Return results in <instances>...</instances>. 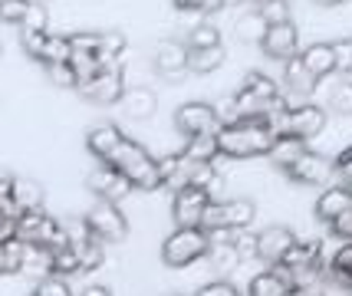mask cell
<instances>
[{
    "label": "cell",
    "mask_w": 352,
    "mask_h": 296,
    "mask_svg": "<svg viewBox=\"0 0 352 296\" xmlns=\"http://www.w3.org/2000/svg\"><path fill=\"white\" fill-rule=\"evenodd\" d=\"M155 106H158V99H155V93L152 89H125V95H122V109H125V115L129 119H148L155 112Z\"/></svg>",
    "instance_id": "obj_24"
},
{
    "label": "cell",
    "mask_w": 352,
    "mask_h": 296,
    "mask_svg": "<svg viewBox=\"0 0 352 296\" xmlns=\"http://www.w3.org/2000/svg\"><path fill=\"white\" fill-rule=\"evenodd\" d=\"M224 3H228V7H230V3H244V0H224Z\"/></svg>",
    "instance_id": "obj_55"
},
{
    "label": "cell",
    "mask_w": 352,
    "mask_h": 296,
    "mask_svg": "<svg viewBox=\"0 0 352 296\" xmlns=\"http://www.w3.org/2000/svg\"><path fill=\"white\" fill-rule=\"evenodd\" d=\"M188 49H208V47H221V33H217L214 23H198L188 30V40H184Z\"/></svg>",
    "instance_id": "obj_32"
},
{
    "label": "cell",
    "mask_w": 352,
    "mask_h": 296,
    "mask_svg": "<svg viewBox=\"0 0 352 296\" xmlns=\"http://www.w3.org/2000/svg\"><path fill=\"white\" fill-rule=\"evenodd\" d=\"M165 296H182V293H165Z\"/></svg>",
    "instance_id": "obj_56"
},
{
    "label": "cell",
    "mask_w": 352,
    "mask_h": 296,
    "mask_svg": "<svg viewBox=\"0 0 352 296\" xmlns=\"http://www.w3.org/2000/svg\"><path fill=\"white\" fill-rule=\"evenodd\" d=\"M296 244V234H293L290 227H283V224H270L267 231L257 234V260H263L267 266H276L283 257H287V250Z\"/></svg>",
    "instance_id": "obj_16"
},
{
    "label": "cell",
    "mask_w": 352,
    "mask_h": 296,
    "mask_svg": "<svg viewBox=\"0 0 352 296\" xmlns=\"http://www.w3.org/2000/svg\"><path fill=\"white\" fill-rule=\"evenodd\" d=\"M326 122H329V112L322 109V106L303 102V106H293V109H287L283 115H276L274 128H276V135H290V139L309 141L326 128Z\"/></svg>",
    "instance_id": "obj_7"
},
{
    "label": "cell",
    "mask_w": 352,
    "mask_h": 296,
    "mask_svg": "<svg viewBox=\"0 0 352 296\" xmlns=\"http://www.w3.org/2000/svg\"><path fill=\"white\" fill-rule=\"evenodd\" d=\"M221 62H224V47L188 49V69H191V73H198V76H208V73H214Z\"/></svg>",
    "instance_id": "obj_28"
},
{
    "label": "cell",
    "mask_w": 352,
    "mask_h": 296,
    "mask_svg": "<svg viewBox=\"0 0 352 296\" xmlns=\"http://www.w3.org/2000/svg\"><path fill=\"white\" fill-rule=\"evenodd\" d=\"M102 165H112L116 172L122 174L135 191H158L162 187V174H158V158L148 155V148H142L138 141L122 139L112 155L102 161Z\"/></svg>",
    "instance_id": "obj_2"
},
{
    "label": "cell",
    "mask_w": 352,
    "mask_h": 296,
    "mask_svg": "<svg viewBox=\"0 0 352 296\" xmlns=\"http://www.w3.org/2000/svg\"><path fill=\"white\" fill-rule=\"evenodd\" d=\"M276 270L290 280V286L316 283L322 277V244L320 240H296L287 257L276 264Z\"/></svg>",
    "instance_id": "obj_5"
},
{
    "label": "cell",
    "mask_w": 352,
    "mask_h": 296,
    "mask_svg": "<svg viewBox=\"0 0 352 296\" xmlns=\"http://www.w3.org/2000/svg\"><path fill=\"white\" fill-rule=\"evenodd\" d=\"M241 89L250 93L254 99H261V102H276V99H280V86H276L267 73H257V69H254V73H247L244 82H241Z\"/></svg>",
    "instance_id": "obj_27"
},
{
    "label": "cell",
    "mask_w": 352,
    "mask_h": 296,
    "mask_svg": "<svg viewBox=\"0 0 352 296\" xmlns=\"http://www.w3.org/2000/svg\"><path fill=\"white\" fill-rule=\"evenodd\" d=\"M257 218V207L247 198H230V201H211L201 220V231H247Z\"/></svg>",
    "instance_id": "obj_6"
},
{
    "label": "cell",
    "mask_w": 352,
    "mask_h": 296,
    "mask_svg": "<svg viewBox=\"0 0 352 296\" xmlns=\"http://www.w3.org/2000/svg\"><path fill=\"white\" fill-rule=\"evenodd\" d=\"M287 3H290V0H287Z\"/></svg>",
    "instance_id": "obj_59"
},
{
    "label": "cell",
    "mask_w": 352,
    "mask_h": 296,
    "mask_svg": "<svg viewBox=\"0 0 352 296\" xmlns=\"http://www.w3.org/2000/svg\"><path fill=\"white\" fill-rule=\"evenodd\" d=\"M329 231H333V237H339L342 244H352V207L342 214V218H336L329 224Z\"/></svg>",
    "instance_id": "obj_44"
},
{
    "label": "cell",
    "mask_w": 352,
    "mask_h": 296,
    "mask_svg": "<svg viewBox=\"0 0 352 296\" xmlns=\"http://www.w3.org/2000/svg\"><path fill=\"white\" fill-rule=\"evenodd\" d=\"M336 178H339V185L352 191V161L349 165H342V168H336Z\"/></svg>",
    "instance_id": "obj_48"
},
{
    "label": "cell",
    "mask_w": 352,
    "mask_h": 296,
    "mask_svg": "<svg viewBox=\"0 0 352 296\" xmlns=\"http://www.w3.org/2000/svg\"><path fill=\"white\" fill-rule=\"evenodd\" d=\"M73 56V43H69V36H56V33H50L43 43V53H40V62L43 66H53V62H69Z\"/></svg>",
    "instance_id": "obj_30"
},
{
    "label": "cell",
    "mask_w": 352,
    "mask_h": 296,
    "mask_svg": "<svg viewBox=\"0 0 352 296\" xmlns=\"http://www.w3.org/2000/svg\"><path fill=\"white\" fill-rule=\"evenodd\" d=\"M352 207V191L342 185H329L320 191V198H316V207H313V214H316V220L320 224H333L336 218H342L346 211Z\"/></svg>",
    "instance_id": "obj_17"
},
{
    "label": "cell",
    "mask_w": 352,
    "mask_h": 296,
    "mask_svg": "<svg viewBox=\"0 0 352 296\" xmlns=\"http://www.w3.org/2000/svg\"><path fill=\"white\" fill-rule=\"evenodd\" d=\"M86 187H89L99 201H109V204H119L129 191H135V187L129 185L122 174L112 168V165H99V168H92L89 178H86Z\"/></svg>",
    "instance_id": "obj_15"
},
{
    "label": "cell",
    "mask_w": 352,
    "mask_h": 296,
    "mask_svg": "<svg viewBox=\"0 0 352 296\" xmlns=\"http://www.w3.org/2000/svg\"><path fill=\"white\" fill-rule=\"evenodd\" d=\"M82 220H86V227H89L102 244H119V240L129 237V220H125V214L119 211V204L96 201Z\"/></svg>",
    "instance_id": "obj_8"
},
{
    "label": "cell",
    "mask_w": 352,
    "mask_h": 296,
    "mask_svg": "<svg viewBox=\"0 0 352 296\" xmlns=\"http://www.w3.org/2000/svg\"><path fill=\"white\" fill-rule=\"evenodd\" d=\"M46 76H50L53 86H60V89H76L79 86V79H76V73H73L69 62H53V66H46Z\"/></svg>",
    "instance_id": "obj_34"
},
{
    "label": "cell",
    "mask_w": 352,
    "mask_h": 296,
    "mask_svg": "<svg viewBox=\"0 0 352 296\" xmlns=\"http://www.w3.org/2000/svg\"><path fill=\"white\" fill-rule=\"evenodd\" d=\"M182 155H188L191 161H214L217 158V135H195V139H188Z\"/></svg>",
    "instance_id": "obj_31"
},
{
    "label": "cell",
    "mask_w": 352,
    "mask_h": 296,
    "mask_svg": "<svg viewBox=\"0 0 352 296\" xmlns=\"http://www.w3.org/2000/svg\"><path fill=\"white\" fill-rule=\"evenodd\" d=\"M122 139H125V135H122V128H119V125L102 122V125H96V128H89V132H86V148H89L99 161H106V158L112 155V148H116Z\"/></svg>",
    "instance_id": "obj_20"
},
{
    "label": "cell",
    "mask_w": 352,
    "mask_h": 296,
    "mask_svg": "<svg viewBox=\"0 0 352 296\" xmlns=\"http://www.w3.org/2000/svg\"><path fill=\"white\" fill-rule=\"evenodd\" d=\"M50 33H36V30H20V43H23V53L33 56V60H40V53H43V43Z\"/></svg>",
    "instance_id": "obj_39"
},
{
    "label": "cell",
    "mask_w": 352,
    "mask_h": 296,
    "mask_svg": "<svg viewBox=\"0 0 352 296\" xmlns=\"http://www.w3.org/2000/svg\"><path fill=\"white\" fill-rule=\"evenodd\" d=\"M267 30H270V23L263 20L261 10L244 14L241 20H237V27H234V33H237V40H241V43H263Z\"/></svg>",
    "instance_id": "obj_26"
},
{
    "label": "cell",
    "mask_w": 352,
    "mask_h": 296,
    "mask_svg": "<svg viewBox=\"0 0 352 296\" xmlns=\"http://www.w3.org/2000/svg\"><path fill=\"white\" fill-rule=\"evenodd\" d=\"M247 296H290V280L276 266H270L247 283Z\"/></svg>",
    "instance_id": "obj_22"
},
{
    "label": "cell",
    "mask_w": 352,
    "mask_h": 296,
    "mask_svg": "<svg viewBox=\"0 0 352 296\" xmlns=\"http://www.w3.org/2000/svg\"><path fill=\"white\" fill-rule=\"evenodd\" d=\"M290 296H326V283H300V286H290Z\"/></svg>",
    "instance_id": "obj_46"
},
{
    "label": "cell",
    "mask_w": 352,
    "mask_h": 296,
    "mask_svg": "<svg viewBox=\"0 0 352 296\" xmlns=\"http://www.w3.org/2000/svg\"><path fill=\"white\" fill-rule=\"evenodd\" d=\"M155 69L165 79H182L188 73V47L182 40H162L155 49Z\"/></svg>",
    "instance_id": "obj_18"
},
{
    "label": "cell",
    "mask_w": 352,
    "mask_h": 296,
    "mask_svg": "<svg viewBox=\"0 0 352 296\" xmlns=\"http://www.w3.org/2000/svg\"><path fill=\"white\" fill-rule=\"evenodd\" d=\"M195 296H241V290L228 280H214V283H204Z\"/></svg>",
    "instance_id": "obj_42"
},
{
    "label": "cell",
    "mask_w": 352,
    "mask_h": 296,
    "mask_svg": "<svg viewBox=\"0 0 352 296\" xmlns=\"http://www.w3.org/2000/svg\"><path fill=\"white\" fill-rule=\"evenodd\" d=\"M303 152H307V141L290 139V135H276L274 145H270V152H267V158H270V165H276L280 172H287Z\"/></svg>",
    "instance_id": "obj_23"
},
{
    "label": "cell",
    "mask_w": 352,
    "mask_h": 296,
    "mask_svg": "<svg viewBox=\"0 0 352 296\" xmlns=\"http://www.w3.org/2000/svg\"><path fill=\"white\" fill-rule=\"evenodd\" d=\"M300 62L307 66L316 79H326L336 73V53H333V43H313L300 53Z\"/></svg>",
    "instance_id": "obj_21"
},
{
    "label": "cell",
    "mask_w": 352,
    "mask_h": 296,
    "mask_svg": "<svg viewBox=\"0 0 352 296\" xmlns=\"http://www.w3.org/2000/svg\"><path fill=\"white\" fill-rule=\"evenodd\" d=\"M263 20L274 27V23H287L290 20V7H287V0H270V3H263L261 7Z\"/></svg>",
    "instance_id": "obj_40"
},
{
    "label": "cell",
    "mask_w": 352,
    "mask_h": 296,
    "mask_svg": "<svg viewBox=\"0 0 352 296\" xmlns=\"http://www.w3.org/2000/svg\"><path fill=\"white\" fill-rule=\"evenodd\" d=\"M76 89H79V95H82V99H89V102H99V106H116V102H122V95H125L122 69H119V66H112V69H99L92 79L79 82Z\"/></svg>",
    "instance_id": "obj_9"
},
{
    "label": "cell",
    "mask_w": 352,
    "mask_h": 296,
    "mask_svg": "<svg viewBox=\"0 0 352 296\" xmlns=\"http://www.w3.org/2000/svg\"><path fill=\"white\" fill-rule=\"evenodd\" d=\"M30 296H33V293H30Z\"/></svg>",
    "instance_id": "obj_60"
},
{
    "label": "cell",
    "mask_w": 352,
    "mask_h": 296,
    "mask_svg": "<svg viewBox=\"0 0 352 296\" xmlns=\"http://www.w3.org/2000/svg\"><path fill=\"white\" fill-rule=\"evenodd\" d=\"M349 161H352V145H346V148L333 158V168H342V165H349Z\"/></svg>",
    "instance_id": "obj_51"
},
{
    "label": "cell",
    "mask_w": 352,
    "mask_h": 296,
    "mask_svg": "<svg viewBox=\"0 0 352 296\" xmlns=\"http://www.w3.org/2000/svg\"><path fill=\"white\" fill-rule=\"evenodd\" d=\"M175 128L182 132L184 139H195V135H217L221 119L217 109L208 102H184L182 109L175 112Z\"/></svg>",
    "instance_id": "obj_10"
},
{
    "label": "cell",
    "mask_w": 352,
    "mask_h": 296,
    "mask_svg": "<svg viewBox=\"0 0 352 296\" xmlns=\"http://www.w3.org/2000/svg\"><path fill=\"white\" fill-rule=\"evenodd\" d=\"M14 237L23 240L27 247L43 250H63L69 247V231L56 218H50L46 211H30V214H16L14 218Z\"/></svg>",
    "instance_id": "obj_3"
},
{
    "label": "cell",
    "mask_w": 352,
    "mask_h": 296,
    "mask_svg": "<svg viewBox=\"0 0 352 296\" xmlns=\"http://www.w3.org/2000/svg\"><path fill=\"white\" fill-rule=\"evenodd\" d=\"M208 250H211V240H208V234L201 227H175L165 237V244H162V260L171 270H182V266L204 260Z\"/></svg>",
    "instance_id": "obj_4"
},
{
    "label": "cell",
    "mask_w": 352,
    "mask_h": 296,
    "mask_svg": "<svg viewBox=\"0 0 352 296\" xmlns=\"http://www.w3.org/2000/svg\"><path fill=\"white\" fill-rule=\"evenodd\" d=\"M73 53H99V33H76L69 36Z\"/></svg>",
    "instance_id": "obj_43"
},
{
    "label": "cell",
    "mask_w": 352,
    "mask_h": 296,
    "mask_svg": "<svg viewBox=\"0 0 352 296\" xmlns=\"http://www.w3.org/2000/svg\"><path fill=\"white\" fill-rule=\"evenodd\" d=\"M234 257H237V264H247V260H257V234H250V231H237L234 237Z\"/></svg>",
    "instance_id": "obj_33"
},
{
    "label": "cell",
    "mask_w": 352,
    "mask_h": 296,
    "mask_svg": "<svg viewBox=\"0 0 352 296\" xmlns=\"http://www.w3.org/2000/svg\"><path fill=\"white\" fill-rule=\"evenodd\" d=\"M316 3H322V7H336V3H342V0H316Z\"/></svg>",
    "instance_id": "obj_53"
},
{
    "label": "cell",
    "mask_w": 352,
    "mask_h": 296,
    "mask_svg": "<svg viewBox=\"0 0 352 296\" xmlns=\"http://www.w3.org/2000/svg\"><path fill=\"white\" fill-rule=\"evenodd\" d=\"M76 273H82V266H79V253L73 250V244L50 253V277H63V280H69V277H76Z\"/></svg>",
    "instance_id": "obj_29"
},
{
    "label": "cell",
    "mask_w": 352,
    "mask_h": 296,
    "mask_svg": "<svg viewBox=\"0 0 352 296\" xmlns=\"http://www.w3.org/2000/svg\"><path fill=\"white\" fill-rule=\"evenodd\" d=\"M250 3H257V7H263V3H270V0H250Z\"/></svg>",
    "instance_id": "obj_54"
},
{
    "label": "cell",
    "mask_w": 352,
    "mask_h": 296,
    "mask_svg": "<svg viewBox=\"0 0 352 296\" xmlns=\"http://www.w3.org/2000/svg\"><path fill=\"white\" fill-rule=\"evenodd\" d=\"M0 3H3V0H0Z\"/></svg>",
    "instance_id": "obj_58"
},
{
    "label": "cell",
    "mask_w": 352,
    "mask_h": 296,
    "mask_svg": "<svg viewBox=\"0 0 352 296\" xmlns=\"http://www.w3.org/2000/svg\"><path fill=\"white\" fill-rule=\"evenodd\" d=\"M333 53H336V73L352 76V40H339V43H333Z\"/></svg>",
    "instance_id": "obj_41"
},
{
    "label": "cell",
    "mask_w": 352,
    "mask_h": 296,
    "mask_svg": "<svg viewBox=\"0 0 352 296\" xmlns=\"http://www.w3.org/2000/svg\"><path fill=\"white\" fill-rule=\"evenodd\" d=\"M201 3H204V0H175V7H178L182 14H191V10L201 14Z\"/></svg>",
    "instance_id": "obj_49"
},
{
    "label": "cell",
    "mask_w": 352,
    "mask_h": 296,
    "mask_svg": "<svg viewBox=\"0 0 352 296\" xmlns=\"http://www.w3.org/2000/svg\"><path fill=\"white\" fill-rule=\"evenodd\" d=\"M46 7L43 3H33L30 0V10H27V16H23V23H20V30H36V33H46Z\"/></svg>",
    "instance_id": "obj_38"
},
{
    "label": "cell",
    "mask_w": 352,
    "mask_h": 296,
    "mask_svg": "<svg viewBox=\"0 0 352 296\" xmlns=\"http://www.w3.org/2000/svg\"><path fill=\"white\" fill-rule=\"evenodd\" d=\"M23 260H27V244L23 240H16V237L0 240V277L23 273Z\"/></svg>",
    "instance_id": "obj_25"
},
{
    "label": "cell",
    "mask_w": 352,
    "mask_h": 296,
    "mask_svg": "<svg viewBox=\"0 0 352 296\" xmlns=\"http://www.w3.org/2000/svg\"><path fill=\"white\" fill-rule=\"evenodd\" d=\"M316 82H320V79L313 76L307 66L300 62V56L287 60V69H283V89H280L283 102H287V109H293V106H303L309 95L316 93Z\"/></svg>",
    "instance_id": "obj_12"
},
{
    "label": "cell",
    "mask_w": 352,
    "mask_h": 296,
    "mask_svg": "<svg viewBox=\"0 0 352 296\" xmlns=\"http://www.w3.org/2000/svg\"><path fill=\"white\" fill-rule=\"evenodd\" d=\"M326 270H352V244H342V247L333 253V260Z\"/></svg>",
    "instance_id": "obj_45"
},
{
    "label": "cell",
    "mask_w": 352,
    "mask_h": 296,
    "mask_svg": "<svg viewBox=\"0 0 352 296\" xmlns=\"http://www.w3.org/2000/svg\"><path fill=\"white\" fill-rule=\"evenodd\" d=\"M33 296H73V290H69V280L63 277H40Z\"/></svg>",
    "instance_id": "obj_36"
},
{
    "label": "cell",
    "mask_w": 352,
    "mask_h": 296,
    "mask_svg": "<svg viewBox=\"0 0 352 296\" xmlns=\"http://www.w3.org/2000/svg\"><path fill=\"white\" fill-rule=\"evenodd\" d=\"M79 296H112V290H109V286H99V283H89Z\"/></svg>",
    "instance_id": "obj_50"
},
{
    "label": "cell",
    "mask_w": 352,
    "mask_h": 296,
    "mask_svg": "<svg viewBox=\"0 0 352 296\" xmlns=\"http://www.w3.org/2000/svg\"><path fill=\"white\" fill-rule=\"evenodd\" d=\"M261 49L270 56V60H280V62L300 56V30H296V23H293V20L274 23V27L267 30V36H263Z\"/></svg>",
    "instance_id": "obj_14"
},
{
    "label": "cell",
    "mask_w": 352,
    "mask_h": 296,
    "mask_svg": "<svg viewBox=\"0 0 352 296\" xmlns=\"http://www.w3.org/2000/svg\"><path fill=\"white\" fill-rule=\"evenodd\" d=\"M224 7H228L224 0H204V3H201V14H217V10H224Z\"/></svg>",
    "instance_id": "obj_52"
},
{
    "label": "cell",
    "mask_w": 352,
    "mask_h": 296,
    "mask_svg": "<svg viewBox=\"0 0 352 296\" xmlns=\"http://www.w3.org/2000/svg\"><path fill=\"white\" fill-rule=\"evenodd\" d=\"M329 112L336 115H352V82H342L329 95Z\"/></svg>",
    "instance_id": "obj_35"
},
{
    "label": "cell",
    "mask_w": 352,
    "mask_h": 296,
    "mask_svg": "<svg viewBox=\"0 0 352 296\" xmlns=\"http://www.w3.org/2000/svg\"><path fill=\"white\" fill-rule=\"evenodd\" d=\"M333 174H336V168H333V158L320 155V152H303V155L293 161L290 168H287V178L290 181H296V185L303 187H322L333 181Z\"/></svg>",
    "instance_id": "obj_11"
},
{
    "label": "cell",
    "mask_w": 352,
    "mask_h": 296,
    "mask_svg": "<svg viewBox=\"0 0 352 296\" xmlns=\"http://www.w3.org/2000/svg\"><path fill=\"white\" fill-rule=\"evenodd\" d=\"M10 181H14V178H0V207H3L10 218H16L14 207H10Z\"/></svg>",
    "instance_id": "obj_47"
},
{
    "label": "cell",
    "mask_w": 352,
    "mask_h": 296,
    "mask_svg": "<svg viewBox=\"0 0 352 296\" xmlns=\"http://www.w3.org/2000/svg\"><path fill=\"white\" fill-rule=\"evenodd\" d=\"M276 128L270 122H230L217 128V155L224 158H261L270 152Z\"/></svg>",
    "instance_id": "obj_1"
},
{
    "label": "cell",
    "mask_w": 352,
    "mask_h": 296,
    "mask_svg": "<svg viewBox=\"0 0 352 296\" xmlns=\"http://www.w3.org/2000/svg\"><path fill=\"white\" fill-rule=\"evenodd\" d=\"M46 191L40 181L33 178H14L10 181V207L14 214H30V211H43Z\"/></svg>",
    "instance_id": "obj_19"
},
{
    "label": "cell",
    "mask_w": 352,
    "mask_h": 296,
    "mask_svg": "<svg viewBox=\"0 0 352 296\" xmlns=\"http://www.w3.org/2000/svg\"><path fill=\"white\" fill-rule=\"evenodd\" d=\"M214 201L208 191L201 187H184V191H175V201H171V218L178 227H201L204 220V211L208 204Z\"/></svg>",
    "instance_id": "obj_13"
},
{
    "label": "cell",
    "mask_w": 352,
    "mask_h": 296,
    "mask_svg": "<svg viewBox=\"0 0 352 296\" xmlns=\"http://www.w3.org/2000/svg\"><path fill=\"white\" fill-rule=\"evenodd\" d=\"M33 3H43V0H33Z\"/></svg>",
    "instance_id": "obj_57"
},
{
    "label": "cell",
    "mask_w": 352,
    "mask_h": 296,
    "mask_svg": "<svg viewBox=\"0 0 352 296\" xmlns=\"http://www.w3.org/2000/svg\"><path fill=\"white\" fill-rule=\"evenodd\" d=\"M27 10H30V0H3V3H0V20L20 27L23 16H27Z\"/></svg>",
    "instance_id": "obj_37"
}]
</instances>
